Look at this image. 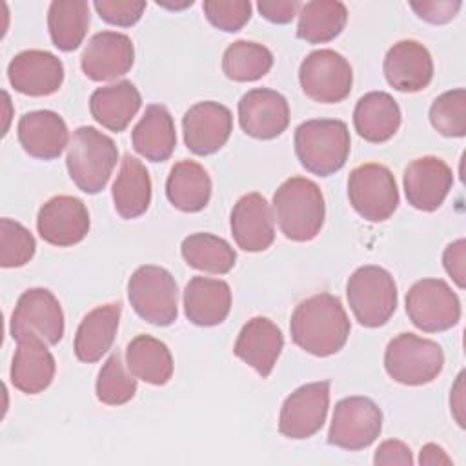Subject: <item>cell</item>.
Here are the masks:
<instances>
[{
	"mask_svg": "<svg viewBox=\"0 0 466 466\" xmlns=\"http://www.w3.org/2000/svg\"><path fill=\"white\" fill-rule=\"evenodd\" d=\"M289 331L300 350L315 357H329L344 348L351 324L339 297L319 293L295 308Z\"/></svg>",
	"mask_w": 466,
	"mask_h": 466,
	"instance_id": "cell-1",
	"label": "cell"
},
{
	"mask_svg": "<svg viewBox=\"0 0 466 466\" xmlns=\"http://www.w3.org/2000/svg\"><path fill=\"white\" fill-rule=\"evenodd\" d=\"M273 211L282 235L295 242L313 240L324 224L326 204L320 187L306 177L284 180L273 195Z\"/></svg>",
	"mask_w": 466,
	"mask_h": 466,
	"instance_id": "cell-2",
	"label": "cell"
},
{
	"mask_svg": "<svg viewBox=\"0 0 466 466\" xmlns=\"http://www.w3.org/2000/svg\"><path fill=\"white\" fill-rule=\"evenodd\" d=\"M295 153L300 166L319 177L342 169L350 157L351 138L346 122L337 118L306 120L295 129Z\"/></svg>",
	"mask_w": 466,
	"mask_h": 466,
	"instance_id": "cell-3",
	"label": "cell"
},
{
	"mask_svg": "<svg viewBox=\"0 0 466 466\" xmlns=\"http://www.w3.org/2000/svg\"><path fill=\"white\" fill-rule=\"evenodd\" d=\"M118 149L111 137L93 126H82L67 146L66 166L75 186L87 193H100L116 166Z\"/></svg>",
	"mask_w": 466,
	"mask_h": 466,
	"instance_id": "cell-4",
	"label": "cell"
},
{
	"mask_svg": "<svg viewBox=\"0 0 466 466\" xmlns=\"http://www.w3.org/2000/svg\"><path fill=\"white\" fill-rule=\"evenodd\" d=\"M384 368L395 382L422 386L439 377L444 368V353L435 340L400 333L386 346Z\"/></svg>",
	"mask_w": 466,
	"mask_h": 466,
	"instance_id": "cell-5",
	"label": "cell"
},
{
	"mask_svg": "<svg viewBox=\"0 0 466 466\" xmlns=\"http://www.w3.org/2000/svg\"><path fill=\"white\" fill-rule=\"evenodd\" d=\"M350 308L364 328L384 326L397 309V284L380 266H362L346 284Z\"/></svg>",
	"mask_w": 466,
	"mask_h": 466,
	"instance_id": "cell-6",
	"label": "cell"
},
{
	"mask_svg": "<svg viewBox=\"0 0 466 466\" xmlns=\"http://www.w3.org/2000/svg\"><path fill=\"white\" fill-rule=\"evenodd\" d=\"M127 299L137 315L153 326H169L177 320L178 289L166 268L155 264L137 268L127 280Z\"/></svg>",
	"mask_w": 466,
	"mask_h": 466,
	"instance_id": "cell-7",
	"label": "cell"
},
{
	"mask_svg": "<svg viewBox=\"0 0 466 466\" xmlns=\"http://www.w3.org/2000/svg\"><path fill=\"white\" fill-rule=\"evenodd\" d=\"M348 197L353 209L370 222L390 218L399 206V189L393 173L375 162L360 164L351 169Z\"/></svg>",
	"mask_w": 466,
	"mask_h": 466,
	"instance_id": "cell-8",
	"label": "cell"
},
{
	"mask_svg": "<svg viewBox=\"0 0 466 466\" xmlns=\"http://www.w3.org/2000/svg\"><path fill=\"white\" fill-rule=\"evenodd\" d=\"M406 313L415 328L439 333L459 322L461 300L446 280L422 279L406 293Z\"/></svg>",
	"mask_w": 466,
	"mask_h": 466,
	"instance_id": "cell-9",
	"label": "cell"
},
{
	"mask_svg": "<svg viewBox=\"0 0 466 466\" xmlns=\"http://www.w3.org/2000/svg\"><path fill=\"white\" fill-rule=\"evenodd\" d=\"M382 430V411L368 397L353 395L339 400L333 410L328 442L357 451L377 441Z\"/></svg>",
	"mask_w": 466,
	"mask_h": 466,
	"instance_id": "cell-10",
	"label": "cell"
},
{
	"mask_svg": "<svg viewBox=\"0 0 466 466\" xmlns=\"http://www.w3.org/2000/svg\"><path fill=\"white\" fill-rule=\"evenodd\" d=\"M299 82L306 96L320 104L342 102L353 84L350 62L333 49L311 51L300 64Z\"/></svg>",
	"mask_w": 466,
	"mask_h": 466,
	"instance_id": "cell-11",
	"label": "cell"
},
{
	"mask_svg": "<svg viewBox=\"0 0 466 466\" xmlns=\"http://www.w3.org/2000/svg\"><path fill=\"white\" fill-rule=\"evenodd\" d=\"M328 408L329 380L304 384L286 397L279 415V431L288 439H308L324 426Z\"/></svg>",
	"mask_w": 466,
	"mask_h": 466,
	"instance_id": "cell-12",
	"label": "cell"
},
{
	"mask_svg": "<svg viewBox=\"0 0 466 466\" xmlns=\"http://www.w3.org/2000/svg\"><path fill=\"white\" fill-rule=\"evenodd\" d=\"M11 337L33 331L47 344H58L64 337V311L58 299L46 288H31L24 291L11 315Z\"/></svg>",
	"mask_w": 466,
	"mask_h": 466,
	"instance_id": "cell-13",
	"label": "cell"
},
{
	"mask_svg": "<svg viewBox=\"0 0 466 466\" xmlns=\"http://www.w3.org/2000/svg\"><path fill=\"white\" fill-rule=\"evenodd\" d=\"M36 229L42 240L51 246H75L89 231V213L86 204L71 195L49 198L38 211Z\"/></svg>",
	"mask_w": 466,
	"mask_h": 466,
	"instance_id": "cell-14",
	"label": "cell"
},
{
	"mask_svg": "<svg viewBox=\"0 0 466 466\" xmlns=\"http://www.w3.org/2000/svg\"><path fill=\"white\" fill-rule=\"evenodd\" d=\"M184 142L195 155L206 157L217 153L233 131L231 111L213 100L197 102L182 118Z\"/></svg>",
	"mask_w": 466,
	"mask_h": 466,
	"instance_id": "cell-15",
	"label": "cell"
},
{
	"mask_svg": "<svg viewBox=\"0 0 466 466\" xmlns=\"http://www.w3.org/2000/svg\"><path fill=\"white\" fill-rule=\"evenodd\" d=\"M135 62V47L127 35L100 31L93 35L80 56L84 75L95 82L115 80L126 75Z\"/></svg>",
	"mask_w": 466,
	"mask_h": 466,
	"instance_id": "cell-16",
	"label": "cell"
},
{
	"mask_svg": "<svg viewBox=\"0 0 466 466\" xmlns=\"http://www.w3.org/2000/svg\"><path fill=\"white\" fill-rule=\"evenodd\" d=\"M238 122L244 133L253 138H277L289 124L288 100L275 89H251L238 100Z\"/></svg>",
	"mask_w": 466,
	"mask_h": 466,
	"instance_id": "cell-17",
	"label": "cell"
},
{
	"mask_svg": "<svg viewBox=\"0 0 466 466\" xmlns=\"http://www.w3.org/2000/svg\"><path fill=\"white\" fill-rule=\"evenodd\" d=\"M402 184L408 204L419 211H435L451 189L453 173L442 158L426 155L406 166Z\"/></svg>",
	"mask_w": 466,
	"mask_h": 466,
	"instance_id": "cell-18",
	"label": "cell"
},
{
	"mask_svg": "<svg viewBox=\"0 0 466 466\" xmlns=\"http://www.w3.org/2000/svg\"><path fill=\"white\" fill-rule=\"evenodd\" d=\"M7 78L15 91L29 96H49L64 82L62 60L42 49H27L9 62Z\"/></svg>",
	"mask_w": 466,
	"mask_h": 466,
	"instance_id": "cell-19",
	"label": "cell"
},
{
	"mask_svg": "<svg viewBox=\"0 0 466 466\" xmlns=\"http://www.w3.org/2000/svg\"><path fill=\"white\" fill-rule=\"evenodd\" d=\"M16 340V351L11 364L13 386L27 395L42 393L55 379L56 364L53 353L47 350V342L33 333H22Z\"/></svg>",
	"mask_w": 466,
	"mask_h": 466,
	"instance_id": "cell-20",
	"label": "cell"
},
{
	"mask_svg": "<svg viewBox=\"0 0 466 466\" xmlns=\"http://www.w3.org/2000/svg\"><path fill=\"white\" fill-rule=\"evenodd\" d=\"M384 76L388 84L402 93H417L433 78L430 51L417 40H399L384 56Z\"/></svg>",
	"mask_w": 466,
	"mask_h": 466,
	"instance_id": "cell-21",
	"label": "cell"
},
{
	"mask_svg": "<svg viewBox=\"0 0 466 466\" xmlns=\"http://www.w3.org/2000/svg\"><path fill=\"white\" fill-rule=\"evenodd\" d=\"M229 226L237 246L249 253L264 251L275 240L271 208L260 193H248L237 200Z\"/></svg>",
	"mask_w": 466,
	"mask_h": 466,
	"instance_id": "cell-22",
	"label": "cell"
},
{
	"mask_svg": "<svg viewBox=\"0 0 466 466\" xmlns=\"http://www.w3.org/2000/svg\"><path fill=\"white\" fill-rule=\"evenodd\" d=\"M282 348L284 335L280 328L266 317H253L242 326L233 353L266 379L273 371Z\"/></svg>",
	"mask_w": 466,
	"mask_h": 466,
	"instance_id": "cell-23",
	"label": "cell"
},
{
	"mask_svg": "<svg viewBox=\"0 0 466 466\" xmlns=\"http://www.w3.org/2000/svg\"><path fill=\"white\" fill-rule=\"evenodd\" d=\"M18 142L29 157L53 160L69 146V131L64 118L49 109L29 111L16 126Z\"/></svg>",
	"mask_w": 466,
	"mask_h": 466,
	"instance_id": "cell-24",
	"label": "cell"
},
{
	"mask_svg": "<svg viewBox=\"0 0 466 466\" xmlns=\"http://www.w3.org/2000/svg\"><path fill=\"white\" fill-rule=\"evenodd\" d=\"M231 309V289L226 280L193 277L184 289V313L197 326H217Z\"/></svg>",
	"mask_w": 466,
	"mask_h": 466,
	"instance_id": "cell-25",
	"label": "cell"
},
{
	"mask_svg": "<svg viewBox=\"0 0 466 466\" xmlns=\"http://www.w3.org/2000/svg\"><path fill=\"white\" fill-rule=\"evenodd\" d=\"M355 131L371 144L390 140L400 126V107L386 91H370L359 98L353 111Z\"/></svg>",
	"mask_w": 466,
	"mask_h": 466,
	"instance_id": "cell-26",
	"label": "cell"
},
{
	"mask_svg": "<svg viewBox=\"0 0 466 466\" xmlns=\"http://www.w3.org/2000/svg\"><path fill=\"white\" fill-rule=\"evenodd\" d=\"M142 106V96L135 84L120 80L93 91L89 111L93 118L109 131H124Z\"/></svg>",
	"mask_w": 466,
	"mask_h": 466,
	"instance_id": "cell-27",
	"label": "cell"
},
{
	"mask_svg": "<svg viewBox=\"0 0 466 466\" xmlns=\"http://www.w3.org/2000/svg\"><path fill=\"white\" fill-rule=\"evenodd\" d=\"M131 144L138 155L151 162L167 160L177 146L175 122L169 111L160 104L147 106L131 131Z\"/></svg>",
	"mask_w": 466,
	"mask_h": 466,
	"instance_id": "cell-28",
	"label": "cell"
},
{
	"mask_svg": "<svg viewBox=\"0 0 466 466\" xmlns=\"http://www.w3.org/2000/svg\"><path fill=\"white\" fill-rule=\"evenodd\" d=\"M122 308L120 304H104L91 309L80 322L75 335V355L82 362H96L106 355L115 340Z\"/></svg>",
	"mask_w": 466,
	"mask_h": 466,
	"instance_id": "cell-29",
	"label": "cell"
},
{
	"mask_svg": "<svg viewBox=\"0 0 466 466\" xmlns=\"http://www.w3.org/2000/svg\"><path fill=\"white\" fill-rule=\"evenodd\" d=\"M111 195L115 209L122 218L131 220L147 211L151 204V177L138 158L124 155Z\"/></svg>",
	"mask_w": 466,
	"mask_h": 466,
	"instance_id": "cell-30",
	"label": "cell"
},
{
	"mask_svg": "<svg viewBox=\"0 0 466 466\" xmlns=\"http://www.w3.org/2000/svg\"><path fill=\"white\" fill-rule=\"evenodd\" d=\"M166 195L173 208L184 213H197L211 198V178L198 162L180 160L167 175Z\"/></svg>",
	"mask_w": 466,
	"mask_h": 466,
	"instance_id": "cell-31",
	"label": "cell"
},
{
	"mask_svg": "<svg viewBox=\"0 0 466 466\" xmlns=\"http://www.w3.org/2000/svg\"><path fill=\"white\" fill-rule=\"evenodd\" d=\"M126 364L137 379L153 386H164L173 375L169 348L151 335H137L127 344Z\"/></svg>",
	"mask_w": 466,
	"mask_h": 466,
	"instance_id": "cell-32",
	"label": "cell"
},
{
	"mask_svg": "<svg viewBox=\"0 0 466 466\" xmlns=\"http://www.w3.org/2000/svg\"><path fill=\"white\" fill-rule=\"evenodd\" d=\"M348 22V9L339 0L306 2L299 11L297 36L308 44H324L342 33Z\"/></svg>",
	"mask_w": 466,
	"mask_h": 466,
	"instance_id": "cell-33",
	"label": "cell"
},
{
	"mask_svg": "<svg viewBox=\"0 0 466 466\" xmlns=\"http://www.w3.org/2000/svg\"><path fill=\"white\" fill-rule=\"evenodd\" d=\"M47 27L53 46L60 51H75L89 29V5L84 0L51 2L47 9Z\"/></svg>",
	"mask_w": 466,
	"mask_h": 466,
	"instance_id": "cell-34",
	"label": "cell"
},
{
	"mask_svg": "<svg viewBox=\"0 0 466 466\" xmlns=\"http://www.w3.org/2000/svg\"><path fill=\"white\" fill-rule=\"evenodd\" d=\"M182 257L187 266L213 275L229 273L235 266V249L220 237L211 233H193L182 240Z\"/></svg>",
	"mask_w": 466,
	"mask_h": 466,
	"instance_id": "cell-35",
	"label": "cell"
},
{
	"mask_svg": "<svg viewBox=\"0 0 466 466\" xmlns=\"http://www.w3.org/2000/svg\"><path fill=\"white\" fill-rule=\"evenodd\" d=\"M271 51L266 46L249 40H237L229 44L222 56V71L235 82L258 80L271 69Z\"/></svg>",
	"mask_w": 466,
	"mask_h": 466,
	"instance_id": "cell-36",
	"label": "cell"
},
{
	"mask_svg": "<svg viewBox=\"0 0 466 466\" xmlns=\"http://www.w3.org/2000/svg\"><path fill=\"white\" fill-rule=\"evenodd\" d=\"M96 399L107 406H120L137 393V377L126 371L118 353L107 357L96 379Z\"/></svg>",
	"mask_w": 466,
	"mask_h": 466,
	"instance_id": "cell-37",
	"label": "cell"
},
{
	"mask_svg": "<svg viewBox=\"0 0 466 466\" xmlns=\"http://www.w3.org/2000/svg\"><path fill=\"white\" fill-rule=\"evenodd\" d=\"M430 122L444 137H464L466 91L459 87L439 95L430 107Z\"/></svg>",
	"mask_w": 466,
	"mask_h": 466,
	"instance_id": "cell-38",
	"label": "cell"
},
{
	"mask_svg": "<svg viewBox=\"0 0 466 466\" xmlns=\"http://www.w3.org/2000/svg\"><path fill=\"white\" fill-rule=\"evenodd\" d=\"M36 249L31 231L16 220H0V266L20 268L27 264Z\"/></svg>",
	"mask_w": 466,
	"mask_h": 466,
	"instance_id": "cell-39",
	"label": "cell"
},
{
	"mask_svg": "<svg viewBox=\"0 0 466 466\" xmlns=\"http://www.w3.org/2000/svg\"><path fill=\"white\" fill-rule=\"evenodd\" d=\"M206 18L220 31H240L251 18L249 0H208L202 5Z\"/></svg>",
	"mask_w": 466,
	"mask_h": 466,
	"instance_id": "cell-40",
	"label": "cell"
},
{
	"mask_svg": "<svg viewBox=\"0 0 466 466\" xmlns=\"http://www.w3.org/2000/svg\"><path fill=\"white\" fill-rule=\"evenodd\" d=\"M93 5L104 22L118 27H131L140 20L147 4L142 0H96Z\"/></svg>",
	"mask_w": 466,
	"mask_h": 466,
	"instance_id": "cell-41",
	"label": "cell"
},
{
	"mask_svg": "<svg viewBox=\"0 0 466 466\" xmlns=\"http://www.w3.org/2000/svg\"><path fill=\"white\" fill-rule=\"evenodd\" d=\"M410 7L417 13L419 18L430 24H446L453 20L462 7L461 0H422V2H410Z\"/></svg>",
	"mask_w": 466,
	"mask_h": 466,
	"instance_id": "cell-42",
	"label": "cell"
},
{
	"mask_svg": "<svg viewBox=\"0 0 466 466\" xmlns=\"http://www.w3.org/2000/svg\"><path fill=\"white\" fill-rule=\"evenodd\" d=\"M442 264L451 280L462 289L466 286V240L451 242L442 253Z\"/></svg>",
	"mask_w": 466,
	"mask_h": 466,
	"instance_id": "cell-43",
	"label": "cell"
},
{
	"mask_svg": "<svg viewBox=\"0 0 466 466\" xmlns=\"http://www.w3.org/2000/svg\"><path fill=\"white\" fill-rule=\"evenodd\" d=\"M299 0H260L257 4L258 13L273 24H289L300 11Z\"/></svg>",
	"mask_w": 466,
	"mask_h": 466,
	"instance_id": "cell-44",
	"label": "cell"
},
{
	"mask_svg": "<svg viewBox=\"0 0 466 466\" xmlns=\"http://www.w3.org/2000/svg\"><path fill=\"white\" fill-rule=\"evenodd\" d=\"M373 464H400V466H411L413 464V457H411V450L408 448V444H404L402 441L397 439H388L382 444H379L375 457H373Z\"/></svg>",
	"mask_w": 466,
	"mask_h": 466,
	"instance_id": "cell-45",
	"label": "cell"
},
{
	"mask_svg": "<svg viewBox=\"0 0 466 466\" xmlns=\"http://www.w3.org/2000/svg\"><path fill=\"white\" fill-rule=\"evenodd\" d=\"M450 406H451V413H453L457 424L461 428H464V371L459 373V377L451 388Z\"/></svg>",
	"mask_w": 466,
	"mask_h": 466,
	"instance_id": "cell-46",
	"label": "cell"
},
{
	"mask_svg": "<svg viewBox=\"0 0 466 466\" xmlns=\"http://www.w3.org/2000/svg\"><path fill=\"white\" fill-rule=\"evenodd\" d=\"M419 462L426 466H439V464H451V459L446 455V451L441 446L428 442L420 450Z\"/></svg>",
	"mask_w": 466,
	"mask_h": 466,
	"instance_id": "cell-47",
	"label": "cell"
},
{
	"mask_svg": "<svg viewBox=\"0 0 466 466\" xmlns=\"http://www.w3.org/2000/svg\"><path fill=\"white\" fill-rule=\"evenodd\" d=\"M158 5H164V7H169V9H184V7H187V5H193V0H186V2H182V4H167V2H157Z\"/></svg>",
	"mask_w": 466,
	"mask_h": 466,
	"instance_id": "cell-48",
	"label": "cell"
}]
</instances>
